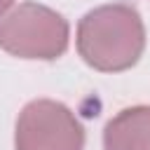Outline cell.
Here are the masks:
<instances>
[{
  "label": "cell",
  "mask_w": 150,
  "mask_h": 150,
  "mask_svg": "<svg viewBox=\"0 0 150 150\" xmlns=\"http://www.w3.org/2000/svg\"><path fill=\"white\" fill-rule=\"evenodd\" d=\"M145 26L131 5H103L87 12L77 23V52L101 73H122L141 59Z\"/></svg>",
  "instance_id": "1"
},
{
  "label": "cell",
  "mask_w": 150,
  "mask_h": 150,
  "mask_svg": "<svg viewBox=\"0 0 150 150\" xmlns=\"http://www.w3.org/2000/svg\"><path fill=\"white\" fill-rule=\"evenodd\" d=\"M68 21L38 2H21L0 16V49L19 59H59L68 49Z\"/></svg>",
  "instance_id": "2"
},
{
  "label": "cell",
  "mask_w": 150,
  "mask_h": 150,
  "mask_svg": "<svg viewBox=\"0 0 150 150\" xmlns=\"http://www.w3.org/2000/svg\"><path fill=\"white\" fill-rule=\"evenodd\" d=\"M16 150H84V129L59 101L38 98L23 105L14 131Z\"/></svg>",
  "instance_id": "3"
},
{
  "label": "cell",
  "mask_w": 150,
  "mask_h": 150,
  "mask_svg": "<svg viewBox=\"0 0 150 150\" xmlns=\"http://www.w3.org/2000/svg\"><path fill=\"white\" fill-rule=\"evenodd\" d=\"M103 150H150V105L120 110L105 124Z\"/></svg>",
  "instance_id": "4"
},
{
  "label": "cell",
  "mask_w": 150,
  "mask_h": 150,
  "mask_svg": "<svg viewBox=\"0 0 150 150\" xmlns=\"http://www.w3.org/2000/svg\"><path fill=\"white\" fill-rule=\"evenodd\" d=\"M14 7V0H0V16L7 12V9H12Z\"/></svg>",
  "instance_id": "5"
}]
</instances>
